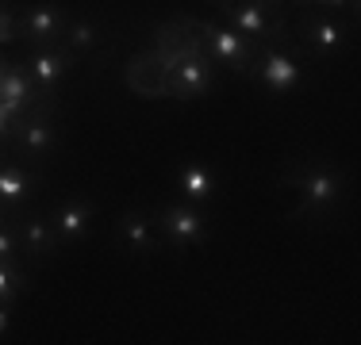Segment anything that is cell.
Instances as JSON below:
<instances>
[{
	"mask_svg": "<svg viewBox=\"0 0 361 345\" xmlns=\"http://www.w3.org/2000/svg\"><path fill=\"white\" fill-rule=\"evenodd\" d=\"M62 46L70 50V54H85V50L100 46V27L92 20H66Z\"/></svg>",
	"mask_w": 361,
	"mask_h": 345,
	"instance_id": "obj_16",
	"label": "cell"
},
{
	"mask_svg": "<svg viewBox=\"0 0 361 345\" xmlns=\"http://www.w3.org/2000/svg\"><path fill=\"white\" fill-rule=\"evenodd\" d=\"M62 23H66V8H58V4H39V8H31L27 15H23L16 27H20L23 34H27L31 42H54V34L62 31Z\"/></svg>",
	"mask_w": 361,
	"mask_h": 345,
	"instance_id": "obj_12",
	"label": "cell"
},
{
	"mask_svg": "<svg viewBox=\"0 0 361 345\" xmlns=\"http://www.w3.org/2000/svg\"><path fill=\"white\" fill-rule=\"evenodd\" d=\"M116 238L123 242L131 253L146 257V253H150V246H154V227H150V219H146L142 211H123V215H119V222H116Z\"/></svg>",
	"mask_w": 361,
	"mask_h": 345,
	"instance_id": "obj_13",
	"label": "cell"
},
{
	"mask_svg": "<svg viewBox=\"0 0 361 345\" xmlns=\"http://www.w3.org/2000/svg\"><path fill=\"white\" fill-rule=\"evenodd\" d=\"M219 12L227 20V27L243 34L246 42H265V34H273V27H277L273 4H223Z\"/></svg>",
	"mask_w": 361,
	"mask_h": 345,
	"instance_id": "obj_7",
	"label": "cell"
},
{
	"mask_svg": "<svg viewBox=\"0 0 361 345\" xmlns=\"http://www.w3.org/2000/svg\"><path fill=\"white\" fill-rule=\"evenodd\" d=\"M300 39H304L307 50H315V54H338L342 46H346V27H342L334 15H312V20L300 23Z\"/></svg>",
	"mask_w": 361,
	"mask_h": 345,
	"instance_id": "obj_9",
	"label": "cell"
},
{
	"mask_svg": "<svg viewBox=\"0 0 361 345\" xmlns=\"http://www.w3.org/2000/svg\"><path fill=\"white\" fill-rule=\"evenodd\" d=\"M0 222H4V219H0Z\"/></svg>",
	"mask_w": 361,
	"mask_h": 345,
	"instance_id": "obj_22",
	"label": "cell"
},
{
	"mask_svg": "<svg viewBox=\"0 0 361 345\" xmlns=\"http://www.w3.org/2000/svg\"><path fill=\"white\" fill-rule=\"evenodd\" d=\"M12 34H16V20L8 12H0V46H4V42H12Z\"/></svg>",
	"mask_w": 361,
	"mask_h": 345,
	"instance_id": "obj_19",
	"label": "cell"
},
{
	"mask_svg": "<svg viewBox=\"0 0 361 345\" xmlns=\"http://www.w3.org/2000/svg\"><path fill=\"white\" fill-rule=\"evenodd\" d=\"M8 330V307H0V334Z\"/></svg>",
	"mask_w": 361,
	"mask_h": 345,
	"instance_id": "obj_20",
	"label": "cell"
},
{
	"mask_svg": "<svg viewBox=\"0 0 361 345\" xmlns=\"http://www.w3.org/2000/svg\"><path fill=\"white\" fill-rule=\"evenodd\" d=\"M16 234H20L23 253H31V257H47L50 249L58 246L54 227H50V219H47V215H27V219H23L20 227H16Z\"/></svg>",
	"mask_w": 361,
	"mask_h": 345,
	"instance_id": "obj_14",
	"label": "cell"
},
{
	"mask_svg": "<svg viewBox=\"0 0 361 345\" xmlns=\"http://www.w3.org/2000/svg\"><path fill=\"white\" fill-rule=\"evenodd\" d=\"M200 31H204V54H208V62H223L235 73H250L254 42H246L243 34H235L231 27H219V23H204Z\"/></svg>",
	"mask_w": 361,
	"mask_h": 345,
	"instance_id": "obj_3",
	"label": "cell"
},
{
	"mask_svg": "<svg viewBox=\"0 0 361 345\" xmlns=\"http://www.w3.org/2000/svg\"><path fill=\"white\" fill-rule=\"evenodd\" d=\"M285 184H292L300 192V207L292 215L323 211V207H334L342 200V177L323 165H304L296 172H285Z\"/></svg>",
	"mask_w": 361,
	"mask_h": 345,
	"instance_id": "obj_2",
	"label": "cell"
},
{
	"mask_svg": "<svg viewBox=\"0 0 361 345\" xmlns=\"http://www.w3.org/2000/svg\"><path fill=\"white\" fill-rule=\"evenodd\" d=\"M73 58H77V54H70L66 46H42V50H35V54L27 58V65H23V69H27L31 84L39 89L42 100H50L54 84L73 69Z\"/></svg>",
	"mask_w": 361,
	"mask_h": 345,
	"instance_id": "obj_5",
	"label": "cell"
},
{
	"mask_svg": "<svg viewBox=\"0 0 361 345\" xmlns=\"http://www.w3.org/2000/svg\"><path fill=\"white\" fill-rule=\"evenodd\" d=\"M50 227L58 242H81L85 230L92 227V203L85 200H62L50 211Z\"/></svg>",
	"mask_w": 361,
	"mask_h": 345,
	"instance_id": "obj_10",
	"label": "cell"
},
{
	"mask_svg": "<svg viewBox=\"0 0 361 345\" xmlns=\"http://www.w3.org/2000/svg\"><path fill=\"white\" fill-rule=\"evenodd\" d=\"M158 230L173 242V246H196V242H204V234H208V222H204L200 207L180 200V203H169L166 211H161Z\"/></svg>",
	"mask_w": 361,
	"mask_h": 345,
	"instance_id": "obj_6",
	"label": "cell"
},
{
	"mask_svg": "<svg viewBox=\"0 0 361 345\" xmlns=\"http://www.w3.org/2000/svg\"><path fill=\"white\" fill-rule=\"evenodd\" d=\"M35 188H39V180L31 177L23 165H16V161H4L0 165V207H23L35 196Z\"/></svg>",
	"mask_w": 361,
	"mask_h": 345,
	"instance_id": "obj_11",
	"label": "cell"
},
{
	"mask_svg": "<svg viewBox=\"0 0 361 345\" xmlns=\"http://www.w3.org/2000/svg\"><path fill=\"white\" fill-rule=\"evenodd\" d=\"M16 253H20V234L16 227L0 222V261H16Z\"/></svg>",
	"mask_w": 361,
	"mask_h": 345,
	"instance_id": "obj_18",
	"label": "cell"
},
{
	"mask_svg": "<svg viewBox=\"0 0 361 345\" xmlns=\"http://www.w3.org/2000/svg\"><path fill=\"white\" fill-rule=\"evenodd\" d=\"M177 188H180V196H185V203H192V207L216 196V180H212V172L204 165H180Z\"/></svg>",
	"mask_w": 361,
	"mask_h": 345,
	"instance_id": "obj_15",
	"label": "cell"
},
{
	"mask_svg": "<svg viewBox=\"0 0 361 345\" xmlns=\"http://www.w3.org/2000/svg\"><path fill=\"white\" fill-rule=\"evenodd\" d=\"M0 165H4V142H0Z\"/></svg>",
	"mask_w": 361,
	"mask_h": 345,
	"instance_id": "obj_21",
	"label": "cell"
},
{
	"mask_svg": "<svg viewBox=\"0 0 361 345\" xmlns=\"http://www.w3.org/2000/svg\"><path fill=\"white\" fill-rule=\"evenodd\" d=\"M161 84H166L169 96L177 100H196L208 92L212 84V62L204 54V46L196 42H173V46L161 54Z\"/></svg>",
	"mask_w": 361,
	"mask_h": 345,
	"instance_id": "obj_1",
	"label": "cell"
},
{
	"mask_svg": "<svg viewBox=\"0 0 361 345\" xmlns=\"http://www.w3.org/2000/svg\"><path fill=\"white\" fill-rule=\"evenodd\" d=\"M23 288H27V276L16 261H0V307L16 303V299L23 296Z\"/></svg>",
	"mask_w": 361,
	"mask_h": 345,
	"instance_id": "obj_17",
	"label": "cell"
},
{
	"mask_svg": "<svg viewBox=\"0 0 361 345\" xmlns=\"http://www.w3.org/2000/svg\"><path fill=\"white\" fill-rule=\"evenodd\" d=\"M16 146H20L23 153H31V158H42V153H50V146H54V127H50V104H39L35 111H27V115L16 123Z\"/></svg>",
	"mask_w": 361,
	"mask_h": 345,
	"instance_id": "obj_8",
	"label": "cell"
},
{
	"mask_svg": "<svg viewBox=\"0 0 361 345\" xmlns=\"http://www.w3.org/2000/svg\"><path fill=\"white\" fill-rule=\"evenodd\" d=\"M250 73H254L269 92H292V89L300 84V77H304V69H300V62H296L292 54H285V50L265 46L262 58H257V62H250Z\"/></svg>",
	"mask_w": 361,
	"mask_h": 345,
	"instance_id": "obj_4",
	"label": "cell"
}]
</instances>
